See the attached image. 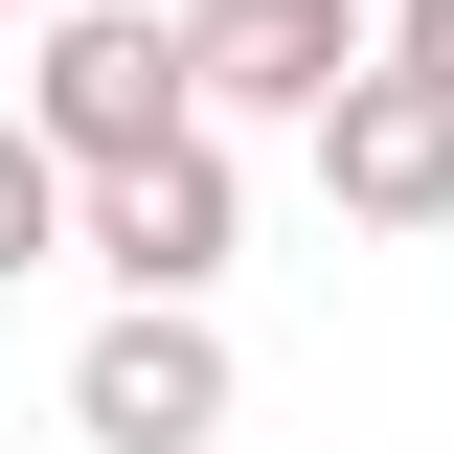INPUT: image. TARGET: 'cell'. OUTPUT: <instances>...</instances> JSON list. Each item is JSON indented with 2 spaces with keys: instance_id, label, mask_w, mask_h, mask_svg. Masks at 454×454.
Here are the masks:
<instances>
[{
  "instance_id": "cell-1",
  "label": "cell",
  "mask_w": 454,
  "mask_h": 454,
  "mask_svg": "<svg viewBox=\"0 0 454 454\" xmlns=\"http://www.w3.org/2000/svg\"><path fill=\"white\" fill-rule=\"evenodd\" d=\"M68 250H91L114 295H227V250H250L227 114H182V137H137V160H68Z\"/></svg>"
},
{
  "instance_id": "cell-2",
  "label": "cell",
  "mask_w": 454,
  "mask_h": 454,
  "mask_svg": "<svg viewBox=\"0 0 454 454\" xmlns=\"http://www.w3.org/2000/svg\"><path fill=\"white\" fill-rule=\"evenodd\" d=\"M227 409H250V364H227L205 295H114V318L68 340V432L91 454H205Z\"/></svg>"
},
{
  "instance_id": "cell-3",
  "label": "cell",
  "mask_w": 454,
  "mask_h": 454,
  "mask_svg": "<svg viewBox=\"0 0 454 454\" xmlns=\"http://www.w3.org/2000/svg\"><path fill=\"white\" fill-rule=\"evenodd\" d=\"M295 137H318V205H340V227H387V250H432V227H454V91H432V68L364 46Z\"/></svg>"
},
{
  "instance_id": "cell-4",
  "label": "cell",
  "mask_w": 454,
  "mask_h": 454,
  "mask_svg": "<svg viewBox=\"0 0 454 454\" xmlns=\"http://www.w3.org/2000/svg\"><path fill=\"white\" fill-rule=\"evenodd\" d=\"M182 23H137V0H46V68H23V137L46 160H137V137H182Z\"/></svg>"
},
{
  "instance_id": "cell-5",
  "label": "cell",
  "mask_w": 454,
  "mask_h": 454,
  "mask_svg": "<svg viewBox=\"0 0 454 454\" xmlns=\"http://www.w3.org/2000/svg\"><path fill=\"white\" fill-rule=\"evenodd\" d=\"M364 68V0H182V91L250 137V114H318Z\"/></svg>"
},
{
  "instance_id": "cell-6",
  "label": "cell",
  "mask_w": 454,
  "mask_h": 454,
  "mask_svg": "<svg viewBox=\"0 0 454 454\" xmlns=\"http://www.w3.org/2000/svg\"><path fill=\"white\" fill-rule=\"evenodd\" d=\"M46 250H68V160L0 114V273H46Z\"/></svg>"
},
{
  "instance_id": "cell-7",
  "label": "cell",
  "mask_w": 454,
  "mask_h": 454,
  "mask_svg": "<svg viewBox=\"0 0 454 454\" xmlns=\"http://www.w3.org/2000/svg\"><path fill=\"white\" fill-rule=\"evenodd\" d=\"M364 46H387V68H432V91H454V0H364Z\"/></svg>"
},
{
  "instance_id": "cell-8",
  "label": "cell",
  "mask_w": 454,
  "mask_h": 454,
  "mask_svg": "<svg viewBox=\"0 0 454 454\" xmlns=\"http://www.w3.org/2000/svg\"><path fill=\"white\" fill-rule=\"evenodd\" d=\"M0 23H46V0H0Z\"/></svg>"
}]
</instances>
